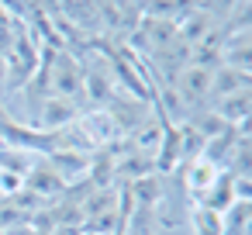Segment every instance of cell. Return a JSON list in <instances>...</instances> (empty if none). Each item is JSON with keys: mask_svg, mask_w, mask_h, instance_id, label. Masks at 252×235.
I'll list each match as a JSON object with an SVG mask.
<instances>
[{"mask_svg": "<svg viewBox=\"0 0 252 235\" xmlns=\"http://www.w3.org/2000/svg\"><path fill=\"white\" fill-rule=\"evenodd\" d=\"M221 173H224V169H221L214 159H207L204 152L193 156V159H187V163H183V187H187V197H190V201H200V197L214 187V180H218Z\"/></svg>", "mask_w": 252, "mask_h": 235, "instance_id": "cell-1", "label": "cell"}, {"mask_svg": "<svg viewBox=\"0 0 252 235\" xmlns=\"http://www.w3.org/2000/svg\"><path fill=\"white\" fill-rule=\"evenodd\" d=\"M183 225L190 228V235H224V221H221V214H214V211L200 207L197 201H190Z\"/></svg>", "mask_w": 252, "mask_h": 235, "instance_id": "cell-2", "label": "cell"}, {"mask_svg": "<svg viewBox=\"0 0 252 235\" xmlns=\"http://www.w3.org/2000/svg\"><path fill=\"white\" fill-rule=\"evenodd\" d=\"M242 90H249V73H242V69L221 66L211 76V101H221V97H231V94H242Z\"/></svg>", "mask_w": 252, "mask_h": 235, "instance_id": "cell-3", "label": "cell"}]
</instances>
